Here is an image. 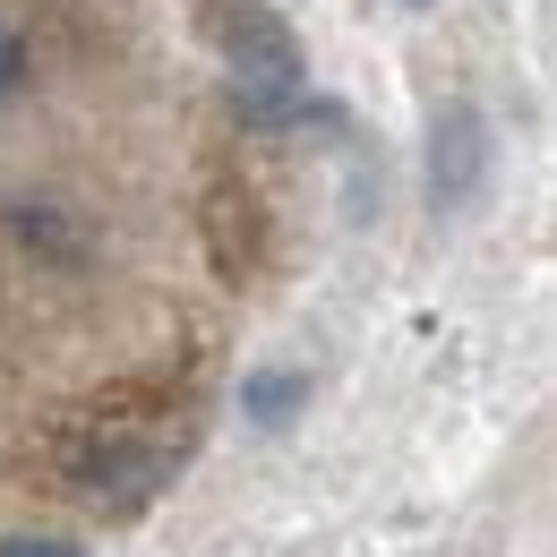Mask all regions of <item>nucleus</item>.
<instances>
[{"mask_svg": "<svg viewBox=\"0 0 557 557\" xmlns=\"http://www.w3.org/2000/svg\"><path fill=\"white\" fill-rule=\"evenodd\" d=\"M223 77H232V103L249 121H292L300 112V86H309L292 26H283L275 9H258V0L223 9Z\"/></svg>", "mask_w": 557, "mask_h": 557, "instance_id": "f257e3e1", "label": "nucleus"}, {"mask_svg": "<svg viewBox=\"0 0 557 557\" xmlns=\"http://www.w3.org/2000/svg\"><path fill=\"white\" fill-rule=\"evenodd\" d=\"M481 181H488V129L472 103H455L437 121V146H429V189H437V207H472Z\"/></svg>", "mask_w": 557, "mask_h": 557, "instance_id": "f03ea898", "label": "nucleus"}, {"mask_svg": "<svg viewBox=\"0 0 557 557\" xmlns=\"http://www.w3.org/2000/svg\"><path fill=\"white\" fill-rule=\"evenodd\" d=\"M207 249H214V267L223 275H249L258 267V249H267V207H258V189L249 181H214L207 189Z\"/></svg>", "mask_w": 557, "mask_h": 557, "instance_id": "7ed1b4c3", "label": "nucleus"}, {"mask_svg": "<svg viewBox=\"0 0 557 557\" xmlns=\"http://www.w3.org/2000/svg\"><path fill=\"white\" fill-rule=\"evenodd\" d=\"M0 557H86V549H77V541H52V532H9Z\"/></svg>", "mask_w": 557, "mask_h": 557, "instance_id": "20e7f679", "label": "nucleus"}, {"mask_svg": "<svg viewBox=\"0 0 557 557\" xmlns=\"http://www.w3.org/2000/svg\"><path fill=\"white\" fill-rule=\"evenodd\" d=\"M283 404H292V377H267V386H258V404H249V412H258V420H283Z\"/></svg>", "mask_w": 557, "mask_h": 557, "instance_id": "39448f33", "label": "nucleus"}, {"mask_svg": "<svg viewBox=\"0 0 557 557\" xmlns=\"http://www.w3.org/2000/svg\"><path fill=\"white\" fill-rule=\"evenodd\" d=\"M404 9H429V0H404Z\"/></svg>", "mask_w": 557, "mask_h": 557, "instance_id": "423d86ee", "label": "nucleus"}]
</instances>
